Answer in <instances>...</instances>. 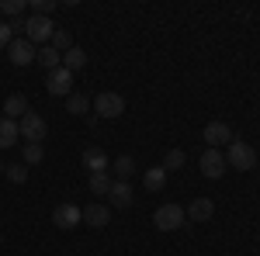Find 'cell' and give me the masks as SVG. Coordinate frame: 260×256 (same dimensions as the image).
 <instances>
[{
  "label": "cell",
  "instance_id": "1",
  "mask_svg": "<svg viewBox=\"0 0 260 256\" xmlns=\"http://www.w3.org/2000/svg\"><path fill=\"white\" fill-rule=\"evenodd\" d=\"M225 166H233V170H253L257 166V153H253V145H246L240 138H233L229 145H225Z\"/></svg>",
  "mask_w": 260,
  "mask_h": 256
},
{
  "label": "cell",
  "instance_id": "2",
  "mask_svg": "<svg viewBox=\"0 0 260 256\" xmlns=\"http://www.w3.org/2000/svg\"><path fill=\"white\" fill-rule=\"evenodd\" d=\"M52 21L49 18H39V14H28L24 18V39L31 42V45H45V42H52Z\"/></svg>",
  "mask_w": 260,
  "mask_h": 256
},
{
  "label": "cell",
  "instance_id": "3",
  "mask_svg": "<svg viewBox=\"0 0 260 256\" xmlns=\"http://www.w3.org/2000/svg\"><path fill=\"white\" fill-rule=\"evenodd\" d=\"M94 111L101 118H118V115H125V97L115 94V90H104V94L94 97Z\"/></svg>",
  "mask_w": 260,
  "mask_h": 256
},
{
  "label": "cell",
  "instance_id": "4",
  "mask_svg": "<svg viewBox=\"0 0 260 256\" xmlns=\"http://www.w3.org/2000/svg\"><path fill=\"white\" fill-rule=\"evenodd\" d=\"M153 222H156L160 232H174V229L184 225V208H180V204H160L156 215H153Z\"/></svg>",
  "mask_w": 260,
  "mask_h": 256
},
{
  "label": "cell",
  "instance_id": "5",
  "mask_svg": "<svg viewBox=\"0 0 260 256\" xmlns=\"http://www.w3.org/2000/svg\"><path fill=\"white\" fill-rule=\"evenodd\" d=\"M45 90L52 94V97H70L73 94V73L70 69H49V80H45Z\"/></svg>",
  "mask_w": 260,
  "mask_h": 256
},
{
  "label": "cell",
  "instance_id": "6",
  "mask_svg": "<svg viewBox=\"0 0 260 256\" xmlns=\"http://www.w3.org/2000/svg\"><path fill=\"white\" fill-rule=\"evenodd\" d=\"M18 135L42 145V138H45V118H42V115H35V111H28V115L18 121Z\"/></svg>",
  "mask_w": 260,
  "mask_h": 256
},
{
  "label": "cell",
  "instance_id": "7",
  "mask_svg": "<svg viewBox=\"0 0 260 256\" xmlns=\"http://www.w3.org/2000/svg\"><path fill=\"white\" fill-rule=\"evenodd\" d=\"M201 138L208 142V149H222V145H229V142H233V128H229L225 121H208Z\"/></svg>",
  "mask_w": 260,
  "mask_h": 256
},
{
  "label": "cell",
  "instance_id": "8",
  "mask_svg": "<svg viewBox=\"0 0 260 256\" xmlns=\"http://www.w3.org/2000/svg\"><path fill=\"white\" fill-rule=\"evenodd\" d=\"M7 56H11V62H14V66H28V62H35L39 49H35L31 42L21 35V39H14L11 45H7Z\"/></svg>",
  "mask_w": 260,
  "mask_h": 256
},
{
  "label": "cell",
  "instance_id": "9",
  "mask_svg": "<svg viewBox=\"0 0 260 256\" xmlns=\"http://www.w3.org/2000/svg\"><path fill=\"white\" fill-rule=\"evenodd\" d=\"M198 163H201V173H205L208 180H219L222 170H225V156H222V149H205Z\"/></svg>",
  "mask_w": 260,
  "mask_h": 256
},
{
  "label": "cell",
  "instance_id": "10",
  "mask_svg": "<svg viewBox=\"0 0 260 256\" xmlns=\"http://www.w3.org/2000/svg\"><path fill=\"white\" fill-rule=\"evenodd\" d=\"M52 222H56V229H73V225H80V208L77 204H56Z\"/></svg>",
  "mask_w": 260,
  "mask_h": 256
},
{
  "label": "cell",
  "instance_id": "11",
  "mask_svg": "<svg viewBox=\"0 0 260 256\" xmlns=\"http://www.w3.org/2000/svg\"><path fill=\"white\" fill-rule=\"evenodd\" d=\"M28 111H31V104H28V97H24V94H11V97L4 100V118L21 121Z\"/></svg>",
  "mask_w": 260,
  "mask_h": 256
},
{
  "label": "cell",
  "instance_id": "12",
  "mask_svg": "<svg viewBox=\"0 0 260 256\" xmlns=\"http://www.w3.org/2000/svg\"><path fill=\"white\" fill-rule=\"evenodd\" d=\"M80 222L94 225V229H104V225L111 222V208H104V204H87L80 211Z\"/></svg>",
  "mask_w": 260,
  "mask_h": 256
},
{
  "label": "cell",
  "instance_id": "13",
  "mask_svg": "<svg viewBox=\"0 0 260 256\" xmlns=\"http://www.w3.org/2000/svg\"><path fill=\"white\" fill-rule=\"evenodd\" d=\"M108 197H111V208H132V184L128 180H115Z\"/></svg>",
  "mask_w": 260,
  "mask_h": 256
},
{
  "label": "cell",
  "instance_id": "14",
  "mask_svg": "<svg viewBox=\"0 0 260 256\" xmlns=\"http://www.w3.org/2000/svg\"><path fill=\"white\" fill-rule=\"evenodd\" d=\"M83 166L90 170V173H108V156H104V149H98V145H90V149H83Z\"/></svg>",
  "mask_w": 260,
  "mask_h": 256
},
{
  "label": "cell",
  "instance_id": "15",
  "mask_svg": "<svg viewBox=\"0 0 260 256\" xmlns=\"http://www.w3.org/2000/svg\"><path fill=\"white\" fill-rule=\"evenodd\" d=\"M184 215L191 218V222H208V218L215 215V204H212L208 197H194V201H191V208H187Z\"/></svg>",
  "mask_w": 260,
  "mask_h": 256
},
{
  "label": "cell",
  "instance_id": "16",
  "mask_svg": "<svg viewBox=\"0 0 260 256\" xmlns=\"http://www.w3.org/2000/svg\"><path fill=\"white\" fill-rule=\"evenodd\" d=\"M18 138H21V135H18V121L0 118V149H11Z\"/></svg>",
  "mask_w": 260,
  "mask_h": 256
},
{
  "label": "cell",
  "instance_id": "17",
  "mask_svg": "<svg viewBox=\"0 0 260 256\" xmlns=\"http://www.w3.org/2000/svg\"><path fill=\"white\" fill-rule=\"evenodd\" d=\"M163 184H167V170L163 166H153V170L142 173V187L146 191H163Z\"/></svg>",
  "mask_w": 260,
  "mask_h": 256
},
{
  "label": "cell",
  "instance_id": "18",
  "mask_svg": "<svg viewBox=\"0 0 260 256\" xmlns=\"http://www.w3.org/2000/svg\"><path fill=\"white\" fill-rule=\"evenodd\" d=\"M111 170H115V177H118V180H128V177H136L139 166H136V159H132V156H118L115 163H111Z\"/></svg>",
  "mask_w": 260,
  "mask_h": 256
},
{
  "label": "cell",
  "instance_id": "19",
  "mask_svg": "<svg viewBox=\"0 0 260 256\" xmlns=\"http://www.w3.org/2000/svg\"><path fill=\"white\" fill-rule=\"evenodd\" d=\"M35 59H39L42 66H45V69H59V66H62V52H56L52 45H42Z\"/></svg>",
  "mask_w": 260,
  "mask_h": 256
},
{
  "label": "cell",
  "instance_id": "20",
  "mask_svg": "<svg viewBox=\"0 0 260 256\" xmlns=\"http://www.w3.org/2000/svg\"><path fill=\"white\" fill-rule=\"evenodd\" d=\"M83 62H87V56H83V49H70V52H62V69H70V73H77V69H83Z\"/></svg>",
  "mask_w": 260,
  "mask_h": 256
},
{
  "label": "cell",
  "instance_id": "21",
  "mask_svg": "<svg viewBox=\"0 0 260 256\" xmlns=\"http://www.w3.org/2000/svg\"><path fill=\"white\" fill-rule=\"evenodd\" d=\"M66 111H70V115H87V111H90V100L83 97V94H70V97H66Z\"/></svg>",
  "mask_w": 260,
  "mask_h": 256
},
{
  "label": "cell",
  "instance_id": "22",
  "mask_svg": "<svg viewBox=\"0 0 260 256\" xmlns=\"http://www.w3.org/2000/svg\"><path fill=\"white\" fill-rule=\"evenodd\" d=\"M111 184H115V180L108 177V173H90V184H87V187H90V194H108Z\"/></svg>",
  "mask_w": 260,
  "mask_h": 256
},
{
  "label": "cell",
  "instance_id": "23",
  "mask_svg": "<svg viewBox=\"0 0 260 256\" xmlns=\"http://www.w3.org/2000/svg\"><path fill=\"white\" fill-rule=\"evenodd\" d=\"M49 45H52L56 52H70V49H73V35H70V31H62V28H56Z\"/></svg>",
  "mask_w": 260,
  "mask_h": 256
},
{
  "label": "cell",
  "instance_id": "24",
  "mask_svg": "<svg viewBox=\"0 0 260 256\" xmlns=\"http://www.w3.org/2000/svg\"><path fill=\"white\" fill-rule=\"evenodd\" d=\"M184 149H167V156H163V170H167V173H174V170H180V166H184Z\"/></svg>",
  "mask_w": 260,
  "mask_h": 256
},
{
  "label": "cell",
  "instance_id": "25",
  "mask_svg": "<svg viewBox=\"0 0 260 256\" xmlns=\"http://www.w3.org/2000/svg\"><path fill=\"white\" fill-rule=\"evenodd\" d=\"M0 11L14 21V18H21V14L28 11V4H24V0H0Z\"/></svg>",
  "mask_w": 260,
  "mask_h": 256
},
{
  "label": "cell",
  "instance_id": "26",
  "mask_svg": "<svg viewBox=\"0 0 260 256\" xmlns=\"http://www.w3.org/2000/svg\"><path fill=\"white\" fill-rule=\"evenodd\" d=\"M42 156H45V149H42L39 142H24V166H35V163H42Z\"/></svg>",
  "mask_w": 260,
  "mask_h": 256
},
{
  "label": "cell",
  "instance_id": "27",
  "mask_svg": "<svg viewBox=\"0 0 260 256\" xmlns=\"http://www.w3.org/2000/svg\"><path fill=\"white\" fill-rule=\"evenodd\" d=\"M28 7H31V14H39V18H49V14L56 11V0H28Z\"/></svg>",
  "mask_w": 260,
  "mask_h": 256
},
{
  "label": "cell",
  "instance_id": "28",
  "mask_svg": "<svg viewBox=\"0 0 260 256\" xmlns=\"http://www.w3.org/2000/svg\"><path fill=\"white\" fill-rule=\"evenodd\" d=\"M4 173H7L11 184H24V180H28V166H24V163H18V166H4Z\"/></svg>",
  "mask_w": 260,
  "mask_h": 256
},
{
  "label": "cell",
  "instance_id": "29",
  "mask_svg": "<svg viewBox=\"0 0 260 256\" xmlns=\"http://www.w3.org/2000/svg\"><path fill=\"white\" fill-rule=\"evenodd\" d=\"M14 42V31H11V24L7 21H0V49H7Z\"/></svg>",
  "mask_w": 260,
  "mask_h": 256
},
{
  "label": "cell",
  "instance_id": "30",
  "mask_svg": "<svg viewBox=\"0 0 260 256\" xmlns=\"http://www.w3.org/2000/svg\"><path fill=\"white\" fill-rule=\"evenodd\" d=\"M0 173H4V163H0Z\"/></svg>",
  "mask_w": 260,
  "mask_h": 256
},
{
  "label": "cell",
  "instance_id": "31",
  "mask_svg": "<svg viewBox=\"0 0 260 256\" xmlns=\"http://www.w3.org/2000/svg\"><path fill=\"white\" fill-rule=\"evenodd\" d=\"M0 246H4V236H0Z\"/></svg>",
  "mask_w": 260,
  "mask_h": 256
}]
</instances>
